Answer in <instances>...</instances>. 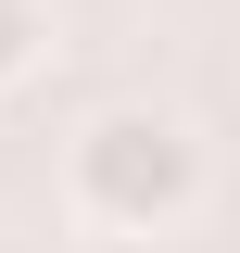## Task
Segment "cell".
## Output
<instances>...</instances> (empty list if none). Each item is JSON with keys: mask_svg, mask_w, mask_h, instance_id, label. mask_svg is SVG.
<instances>
[{"mask_svg": "<svg viewBox=\"0 0 240 253\" xmlns=\"http://www.w3.org/2000/svg\"><path fill=\"white\" fill-rule=\"evenodd\" d=\"M63 215L89 241H177L202 215V126L164 101H101L63 126Z\"/></svg>", "mask_w": 240, "mask_h": 253, "instance_id": "cell-1", "label": "cell"}, {"mask_svg": "<svg viewBox=\"0 0 240 253\" xmlns=\"http://www.w3.org/2000/svg\"><path fill=\"white\" fill-rule=\"evenodd\" d=\"M63 38H51V0H0V101L13 89H38V63H51Z\"/></svg>", "mask_w": 240, "mask_h": 253, "instance_id": "cell-2", "label": "cell"}]
</instances>
